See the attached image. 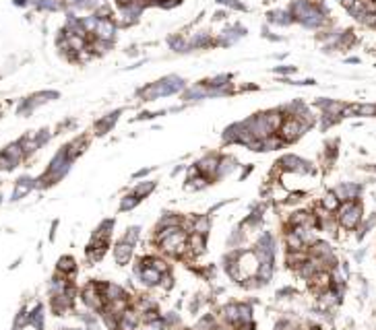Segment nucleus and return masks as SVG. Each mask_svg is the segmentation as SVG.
<instances>
[{
  "label": "nucleus",
  "instance_id": "obj_11",
  "mask_svg": "<svg viewBox=\"0 0 376 330\" xmlns=\"http://www.w3.org/2000/svg\"><path fill=\"white\" fill-rule=\"evenodd\" d=\"M374 2H376V0H374Z\"/></svg>",
  "mask_w": 376,
  "mask_h": 330
},
{
  "label": "nucleus",
  "instance_id": "obj_6",
  "mask_svg": "<svg viewBox=\"0 0 376 330\" xmlns=\"http://www.w3.org/2000/svg\"><path fill=\"white\" fill-rule=\"evenodd\" d=\"M321 204H322L329 213H337V211H339V206H341V201H339V196L335 194V192H326Z\"/></svg>",
  "mask_w": 376,
  "mask_h": 330
},
{
  "label": "nucleus",
  "instance_id": "obj_7",
  "mask_svg": "<svg viewBox=\"0 0 376 330\" xmlns=\"http://www.w3.org/2000/svg\"><path fill=\"white\" fill-rule=\"evenodd\" d=\"M131 252H133L131 244H120V246L116 248V260H118L120 264H126L128 258H131Z\"/></svg>",
  "mask_w": 376,
  "mask_h": 330
},
{
  "label": "nucleus",
  "instance_id": "obj_10",
  "mask_svg": "<svg viewBox=\"0 0 376 330\" xmlns=\"http://www.w3.org/2000/svg\"><path fill=\"white\" fill-rule=\"evenodd\" d=\"M341 4H343L345 8H351V6L355 4V0H341Z\"/></svg>",
  "mask_w": 376,
  "mask_h": 330
},
{
  "label": "nucleus",
  "instance_id": "obj_3",
  "mask_svg": "<svg viewBox=\"0 0 376 330\" xmlns=\"http://www.w3.org/2000/svg\"><path fill=\"white\" fill-rule=\"evenodd\" d=\"M180 87H182V81H180V78L170 76V78H163V81L155 83V85L149 87V89H145V91H143V97H147V99H155V97H160V95H170V93H176Z\"/></svg>",
  "mask_w": 376,
  "mask_h": 330
},
{
  "label": "nucleus",
  "instance_id": "obj_2",
  "mask_svg": "<svg viewBox=\"0 0 376 330\" xmlns=\"http://www.w3.org/2000/svg\"><path fill=\"white\" fill-rule=\"evenodd\" d=\"M335 217H337L339 227L348 229V231H353V229L358 227L360 221H362V203L360 201H345V203H341L339 211L335 213Z\"/></svg>",
  "mask_w": 376,
  "mask_h": 330
},
{
  "label": "nucleus",
  "instance_id": "obj_5",
  "mask_svg": "<svg viewBox=\"0 0 376 330\" xmlns=\"http://www.w3.org/2000/svg\"><path fill=\"white\" fill-rule=\"evenodd\" d=\"M93 33H95L97 39H102V42H110V39L114 37V23L110 21V19H100V23H97Z\"/></svg>",
  "mask_w": 376,
  "mask_h": 330
},
{
  "label": "nucleus",
  "instance_id": "obj_1",
  "mask_svg": "<svg viewBox=\"0 0 376 330\" xmlns=\"http://www.w3.org/2000/svg\"><path fill=\"white\" fill-rule=\"evenodd\" d=\"M160 246H161L163 252H167V254L182 256L188 250V235L178 225L165 227L163 233L160 235Z\"/></svg>",
  "mask_w": 376,
  "mask_h": 330
},
{
  "label": "nucleus",
  "instance_id": "obj_8",
  "mask_svg": "<svg viewBox=\"0 0 376 330\" xmlns=\"http://www.w3.org/2000/svg\"><path fill=\"white\" fill-rule=\"evenodd\" d=\"M116 116H118V112H114V114H110L106 120H102V122H97V126H95V130H97V134H104V132H107V128H110L114 122H116Z\"/></svg>",
  "mask_w": 376,
  "mask_h": 330
},
{
  "label": "nucleus",
  "instance_id": "obj_9",
  "mask_svg": "<svg viewBox=\"0 0 376 330\" xmlns=\"http://www.w3.org/2000/svg\"><path fill=\"white\" fill-rule=\"evenodd\" d=\"M192 229H194V233H201V235H205V233H207V229H209V219H207V217L196 219Z\"/></svg>",
  "mask_w": 376,
  "mask_h": 330
},
{
  "label": "nucleus",
  "instance_id": "obj_4",
  "mask_svg": "<svg viewBox=\"0 0 376 330\" xmlns=\"http://www.w3.org/2000/svg\"><path fill=\"white\" fill-rule=\"evenodd\" d=\"M308 128L306 124H302L298 118L295 116H288L283 120V124H281V128H279V136H281V141L283 143H292V141H295L304 130Z\"/></svg>",
  "mask_w": 376,
  "mask_h": 330
}]
</instances>
